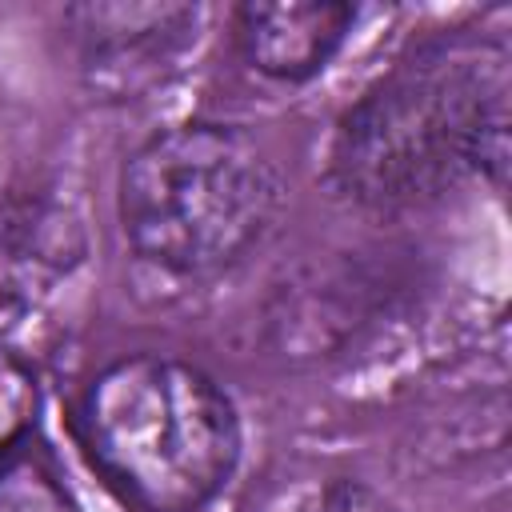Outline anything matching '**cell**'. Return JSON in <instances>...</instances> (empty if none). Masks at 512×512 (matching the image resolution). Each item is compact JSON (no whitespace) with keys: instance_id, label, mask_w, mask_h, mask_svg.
Returning a JSON list of instances; mask_svg holds the SVG:
<instances>
[{"instance_id":"6da1fadb","label":"cell","mask_w":512,"mask_h":512,"mask_svg":"<svg viewBox=\"0 0 512 512\" xmlns=\"http://www.w3.org/2000/svg\"><path fill=\"white\" fill-rule=\"evenodd\" d=\"M480 172L508 176V48L500 40H432L376 76L328 140L332 188L368 212L440 200Z\"/></svg>"},{"instance_id":"7a4b0ae2","label":"cell","mask_w":512,"mask_h":512,"mask_svg":"<svg viewBox=\"0 0 512 512\" xmlns=\"http://www.w3.org/2000/svg\"><path fill=\"white\" fill-rule=\"evenodd\" d=\"M72 428L100 480L140 512L208 508L244 452L228 388L168 352H128L96 368Z\"/></svg>"},{"instance_id":"3957f363","label":"cell","mask_w":512,"mask_h":512,"mask_svg":"<svg viewBox=\"0 0 512 512\" xmlns=\"http://www.w3.org/2000/svg\"><path fill=\"white\" fill-rule=\"evenodd\" d=\"M284 176L268 148L224 120H184L140 140L116 180L132 252L172 276H216L272 232Z\"/></svg>"},{"instance_id":"277c9868","label":"cell","mask_w":512,"mask_h":512,"mask_svg":"<svg viewBox=\"0 0 512 512\" xmlns=\"http://www.w3.org/2000/svg\"><path fill=\"white\" fill-rule=\"evenodd\" d=\"M64 24L80 76L100 100H136L156 88L196 44L200 4H72Z\"/></svg>"},{"instance_id":"5b68a950","label":"cell","mask_w":512,"mask_h":512,"mask_svg":"<svg viewBox=\"0 0 512 512\" xmlns=\"http://www.w3.org/2000/svg\"><path fill=\"white\" fill-rule=\"evenodd\" d=\"M80 264L84 232L72 212L40 196L0 204V348L40 316Z\"/></svg>"},{"instance_id":"8992f818","label":"cell","mask_w":512,"mask_h":512,"mask_svg":"<svg viewBox=\"0 0 512 512\" xmlns=\"http://www.w3.org/2000/svg\"><path fill=\"white\" fill-rule=\"evenodd\" d=\"M360 20L344 0H280L232 8V36L248 68L280 84H304L320 76L344 48Z\"/></svg>"},{"instance_id":"52a82bcc","label":"cell","mask_w":512,"mask_h":512,"mask_svg":"<svg viewBox=\"0 0 512 512\" xmlns=\"http://www.w3.org/2000/svg\"><path fill=\"white\" fill-rule=\"evenodd\" d=\"M0 512H80L56 464L20 444L0 460Z\"/></svg>"},{"instance_id":"ba28073f","label":"cell","mask_w":512,"mask_h":512,"mask_svg":"<svg viewBox=\"0 0 512 512\" xmlns=\"http://www.w3.org/2000/svg\"><path fill=\"white\" fill-rule=\"evenodd\" d=\"M36 404H40V392H36L32 368L16 352L0 348V460L20 444H28Z\"/></svg>"},{"instance_id":"9c48e42d","label":"cell","mask_w":512,"mask_h":512,"mask_svg":"<svg viewBox=\"0 0 512 512\" xmlns=\"http://www.w3.org/2000/svg\"><path fill=\"white\" fill-rule=\"evenodd\" d=\"M296 512H392V504L356 476H332L308 500H300Z\"/></svg>"}]
</instances>
